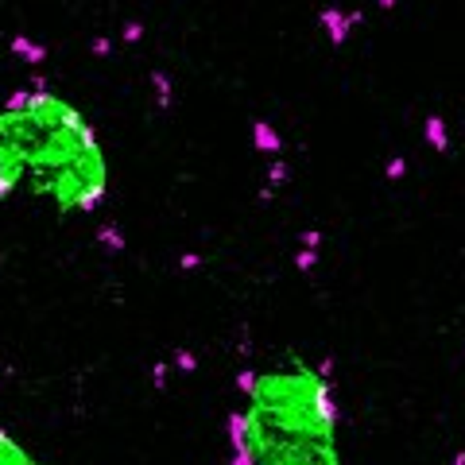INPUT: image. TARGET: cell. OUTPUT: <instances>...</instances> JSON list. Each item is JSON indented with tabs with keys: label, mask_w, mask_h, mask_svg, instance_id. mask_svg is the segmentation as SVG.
Returning <instances> with one entry per match:
<instances>
[{
	"label": "cell",
	"mask_w": 465,
	"mask_h": 465,
	"mask_svg": "<svg viewBox=\"0 0 465 465\" xmlns=\"http://www.w3.org/2000/svg\"><path fill=\"white\" fill-rule=\"evenodd\" d=\"M12 194H32L58 214H90L105 202V148L70 97L32 90L0 105V198Z\"/></svg>",
	"instance_id": "1"
},
{
	"label": "cell",
	"mask_w": 465,
	"mask_h": 465,
	"mask_svg": "<svg viewBox=\"0 0 465 465\" xmlns=\"http://www.w3.org/2000/svg\"><path fill=\"white\" fill-rule=\"evenodd\" d=\"M233 438L249 465H341L330 380L303 357L252 373Z\"/></svg>",
	"instance_id": "2"
},
{
	"label": "cell",
	"mask_w": 465,
	"mask_h": 465,
	"mask_svg": "<svg viewBox=\"0 0 465 465\" xmlns=\"http://www.w3.org/2000/svg\"><path fill=\"white\" fill-rule=\"evenodd\" d=\"M0 465H47V461H39L32 450H24L4 426H0Z\"/></svg>",
	"instance_id": "3"
}]
</instances>
